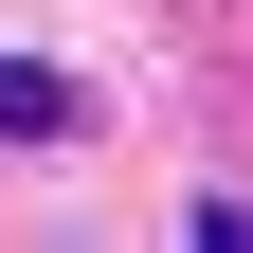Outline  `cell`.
<instances>
[{"instance_id":"6da1fadb","label":"cell","mask_w":253,"mask_h":253,"mask_svg":"<svg viewBox=\"0 0 253 253\" xmlns=\"http://www.w3.org/2000/svg\"><path fill=\"white\" fill-rule=\"evenodd\" d=\"M73 126H90V90H73V73L0 54V145H73Z\"/></svg>"}]
</instances>
